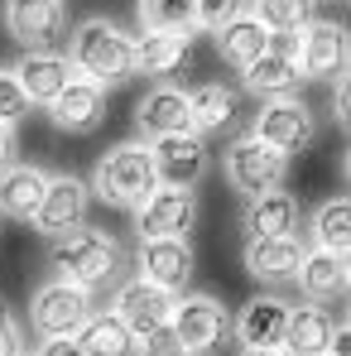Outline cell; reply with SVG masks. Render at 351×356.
I'll return each mask as SVG.
<instances>
[{"instance_id": "1", "label": "cell", "mask_w": 351, "mask_h": 356, "mask_svg": "<svg viewBox=\"0 0 351 356\" xmlns=\"http://www.w3.org/2000/svg\"><path fill=\"white\" fill-rule=\"evenodd\" d=\"M125 255H120V241L97 232V227H72V232H58L49 236V270L58 280H72V284H87V289H106L120 275Z\"/></svg>"}, {"instance_id": "2", "label": "cell", "mask_w": 351, "mask_h": 356, "mask_svg": "<svg viewBox=\"0 0 351 356\" xmlns=\"http://www.w3.org/2000/svg\"><path fill=\"white\" fill-rule=\"evenodd\" d=\"M67 58H72V72L92 77L101 87H120L135 77V39L120 24L92 15L67 34Z\"/></svg>"}, {"instance_id": "3", "label": "cell", "mask_w": 351, "mask_h": 356, "mask_svg": "<svg viewBox=\"0 0 351 356\" xmlns=\"http://www.w3.org/2000/svg\"><path fill=\"white\" fill-rule=\"evenodd\" d=\"M154 188H159L154 154H149V145H140V140H125L116 149H106L101 164H97V174H92V193H97L101 202L120 207V212H135Z\"/></svg>"}, {"instance_id": "4", "label": "cell", "mask_w": 351, "mask_h": 356, "mask_svg": "<svg viewBox=\"0 0 351 356\" xmlns=\"http://www.w3.org/2000/svg\"><path fill=\"white\" fill-rule=\"evenodd\" d=\"M92 313H97V289L54 275V280L34 294V303H29V327H34L39 337H72Z\"/></svg>"}, {"instance_id": "5", "label": "cell", "mask_w": 351, "mask_h": 356, "mask_svg": "<svg viewBox=\"0 0 351 356\" xmlns=\"http://www.w3.org/2000/svg\"><path fill=\"white\" fill-rule=\"evenodd\" d=\"M222 169H227V183H231L236 193L255 197V193L284 188V178H289V154L275 149V145H265V140H255V135H240V140L227 145Z\"/></svg>"}, {"instance_id": "6", "label": "cell", "mask_w": 351, "mask_h": 356, "mask_svg": "<svg viewBox=\"0 0 351 356\" xmlns=\"http://www.w3.org/2000/svg\"><path fill=\"white\" fill-rule=\"evenodd\" d=\"M169 327H174L178 347L188 356H212L227 342V332H231V313L212 294H178Z\"/></svg>"}, {"instance_id": "7", "label": "cell", "mask_w": 351, "mask_h": 356, "mask_svg": "<svg viewBox=\"0 0 351 356\" xmlns=\"http://www.w3.org/2000/svg\"><path fill=\"white\" fill-rule=\"evenodd\" d=\"M149 154H154V174L169 188H197L207 169H212V149H207V135L197 130H178V135H154L149 140Z\"/></svg>"}, {"instance_id": "8", "label": "cell", "mask_w": 351, "mask_h": 356, "mask_svg": "<svg viewBox=\"0 0 351 356\" xmlns=\"http://www.w3.org/2000/svg\"><path fill=\"white\" fill-rule=\"evenodd\" d=\"M250 135L265 140V145H275V149H284V154H298V149L313 145L318 120H313V111L298 97H275V102H260Z\"/></svg>"}, {"instance_id": "9", "label": "cell", "mask_w": 351, "mask_h": 356, "mask_svg": "<svg viewBox=\"0 0 351 356\" xmlns=\"http://www.w3.org/2000/svg\"><path fill=\"white\" fill-rule=\"evenodd\" d=\"M347 49L351 34L332 19H308L298 34H293V63L303 77H337L347 72Z\"/></svg>"}, {"instance_id": "10", "label": "cell", "mask_w": 351, "mask_h": 356, "mask_svg": "<svg viewBox=\"0 0 351 356\" xmlns=\"http://www.w3.org/2000/svg\"><path fill=\"white\" fill-rule=\"evenodd\" d=\"M174 303H178L174 289H164V284H154V280L135 275V280H125V284L116 289L111 313H116L135 337H145V332H154V327H164V323L174 318Z\"/></svg>"}, {"instance_id": "11", "label": "cell", "mask_w": 351, "mask_h": 356, "mask_svg": "<svg viewBox=\"0 0 351 356\" xmlns=\"http://www.w3.org/2000/svg\"><path fill=\"white\" fill-rule=\"evenodd\" d=\"M135 227H140V236H188L197 227V193L159 183L135 207Z\"/></svg>"}, {"instance_id": "12", "label": "cell", "mask_w": 351, "mask_h": 356, "mask_svg": "<svg viewBox=\"0 0 351 356\" xmlns=\"http://www.w3.org/2000/svg\"><path fill=\"white\" fill-rule=\"evenodd\" d=\"M5 29L19 49H54L67 34L63 0H5Z\"/></svg>"}, {"instance_id": "13", "label": "cell", "mask_w": 351, "mask_h": 356, "mask_svg": "<svg viewBox=\"0 0 351 356\" xmlns=\"http://www.w3.org/2000/svg\"><path fill=\"white\" fill-rule=\"evenodd\" d=\"M92 212V183H82L77 174H49V188H44V202L34 212V227L44 236H58V232H72L82 227Z\"/></svg>"}, {"instance_id": "14", "label": "cell", "mask_w": 351, "mask_h": 356, "mask_svg": "<svg viewBox=\"0 0 351 356\" xmlns=\"http://www.w3.org/2000/svg\"><path fill=\"white\" fill-rule=\"evenodd\" d=\"M44 111H49V120H54L58 130H67V135H92V130L106 120V87L92 82V77H82V72H72L67 87H63Z\"/></svg>"}, {"instance_id": "15", "label": "cell", "mask_w": 351, "mask_h": 356, "mask_svg": "<svg viewBox=\"0 0 351 356\" xmlns=\"http://www.w3.org/2000/svg\"><path fill=\"white\" fill-rule=\"evenodd\" d=\"M303 255H308V241L298 236V232H279V236H245L240 265H245L255 280H265V284H284V280L298 275Z\"/></svg>"}, {"instance_id": "16", "label": "cell", "mask_w": 351, "mask_h": 356, "mask_svg": "<svg viewBox=\"0 0 351 356\" xmlns=\"http://www.w3.org/2000/svg\"><path fill=\"white\" fill-rule=\"evenodd\" d=\"M303 82L298 63H293V39H275V49H265L255 63L240 67V87L260 102H275V97H293Z\"/></svg>"}, {"instance_id": "17", "label": "cell", "mask_w": 351, "mask_h": 356, "mask_svg": "<svg viewBox=\"0 0 351 356\" xmlns=\"http://www.w3.org/2000/svg\"><path fill=\"white\" fill-rule=\"evenodd\" d=\"M135 265H140L145 280H154V284H164V289L183 294V284L193 280V265H197V260H193L188 236H140Z\"/></svg>"}, {"instance_id": "18", "label": "cell", "mask_w": 351, "mask_h": 356, "mask_svg": "<svg viewBox=\"0 0 351 356\" xmlns=\"http://www.w3.org/2000/svg\"><path fill=\"white\" fill-rule=\"evenodd\" d=\"M289 298L279 294H260L250 298L240 313H236L231 332L240 347H284V327H289Z\"/></svg>"}, {"instance_id": "19", "label": "cell", "mask_w": 351, "mask_h": 356, "mask_svg": "<svg viewBox=\"0 0 351 356\" xmlns=\"http://www.w3.org/2000/svg\"><path fill=\"white\" fill-rule=\"evenodd\" d=\"M135 125H140V135H145V140L193 130V106H188V92H183V87H169V82L149 87V92L135 102Z\"/></svg>"}, {"instance_id": "20", "label": "cell", "mask_w": 351, "mask_h": 356, "mask_svg": "<svg viewBox=\"0 0 351 356\" xmlns=\"http://www.w3.org/2000/svg\"><path fill=\"white\" fill-rule=\"evenodd\" d=\"M15 77L29 97V106H49L72 77V58L58 49H24V58L15 63Z\"/></svg>"}, {"instance_id": "21", "label": "cell", "mask_w": 351, "mask_h": 356, "mask_svg": "<svg viewBox=\"0 0 351 356\" xmlns=\"http://www.w3.org/2000/svg\"><path fill=\"white\" fill-rule=\"evenodd\" d=\"M49 174L39 164H5L0 169V217L10 222H34L39 202H44Z\"/></svg>"}, {"instance_id": "22", "label": "cell", "mask_w": 351, "mask_h": 356, "mask_svg": "<svg viewBox=\"0 0 351 356\" xmlns=\"http://www.w3.org/2000/svg\"><path fill=\"white\" fill-rule=\"evenodd\" d=\"M332 313L323 303H293L289 308V327H284V352L289 356H318V352H332Z\"/></svg>"}, {"instance_id": "23", "label": "cell", "mask_w": 351, "mask_h": 356, "mask_svg": "<svg viewBox=\"0 0 351 356\" xmlns=\"http://www.w3.org/2000/svg\"><path fill=\"white\" fill-rule=\"evenodd\" d=\"M188 106H193V130L197 135H222L240 116V92L227 87V82H202V87L188 92Z\"/></svg>"}, {"instance_id": "24", "label": "cell", "mask_w": 351, "mask_h": 356, "mask_svg": "<svg viewBox=\"0 0 351 356\" xmlns=\"http://www.w3.org/2000/svg\"><path fill=\"white\" fill-rule=\"evenodd\" d=\"M298 289L303 298H313V303H327V298H342L351 289V275L347 265L332 255V250H323V245H308V255H303V265H298Z\"/></svg>"}, {"instance_id": "25", "label": "cell", "mask_w": 351, "mask_h": 356, "mask_svg": "<svg viewBox=\"0 0 351 356\" xmlns=\"http://www.w3.org/2000/svg\"><path fill=\"white\" fill-rule=\"evenodd\" d=\"M193 54V34H164V29H140L135 39V72L145 77H169Z\"/></svg>"}, {"instance_id": "26", "label": "cell", "mask_w": 351, "mask_h": 356, "mask_svg": "<svg viewBox=\"0 0 351 356\" xmlns=\"http://www.w3.org/2000/svg\"><path fill=\"white\" fill-rule=\"evenodd\" d=\"M245 236H279V232H298V202L284 188L255 193L245 197V217H240Z\"/></svg>"}, {"instance_id": "27", "label": "cell", "mask_w": 351, "mask_h": 356, "mask_svg": "<svg viewBox=\"0 0 351 356\" xmlns=\"http://www.w3.org/2000/svg\"><path fill=\"white\" fill-rule=\"evenodd\" d=\"M217 34V54L231 63V67H245V63H255L265 49H275V34L250 15V10H240L236 19H227L222 29H212Z\"/></svg>"}, {"instance_id": "28", "label": "cell", "mask_w": 351, "mask_h": 356, "mask_svg": "<svg viewBox=\"0 0 351 356\" xmlns=\"http://www.w3.org/2000/svg\"><path fill=\"white\" fill-rule=\"evenodd\" d=\"M72 337H77V347L87 356H135V332L120 323L111 308H97Z\"/></svg>"}, {"instance_id": "29", "label": "cell", "mask_w": 351, "mask_h": 356, "mask_svg": "<svg viewBox=\"0 0 351 356\" xmlns=\"http://www.w3.org/2000/svg\"><path fill=\"white\" fill-rule=\"evenodd\" d=\"M308 232H313V245L332 250L351 275V197H327V202L313 212Z\"/></svg>"}, {"instance_id": "30", "label": "cell", "mask_w": 351, "mask_h": 356, "mask_svg": "<svg viewBox=\"0 0 351 356\" xmlns=\"http://www.w3.org/2000/svg\"><path fill=\"white\" fill-rule=\"evenodd\" d=\"M140 29H164V34H193L197 29V0H135Z\"/></svg>"}, {"instance_id": "31", "label": "cell", "mask_w": 351, "mask_h": 356, "mask_svg": "<svg viewBox=\"0 0 351 356\" xmlns=\"http://www.w3.org/2000/svg\"><path fill=\"white\" fill-rule=\"evenodd\" d=\"M250 15H255L275 39H293V34L313 19V0H250Z\"/></svg>"}, {"instance_id": "32", "label": "cell", "mask_w": 351, "mask_h": 356, "mask_svg": "<svg viewBox=\"0 0 351 356\" xmlns=\"http://www.w3.org/2000/svg\"><path fill=\"white\" fill-rule=\"evenodd\" d=\"M24 116H29V97H24L15 67H0V120L5 125H19Z\"/></svg>"}, {"instance_id": "33", "label": "cell", "mask_w": 351, "mask_h": 356, "mask_svg": "<svg viewBox=\"0 0 351 356\" xmlns=\"http://www.w3.org/2000/svg\"><path fill=\"white\" fill-rule=\"evenodd\" d=\"M240 10H250V0H197V29H222Z\"/></svg>"}, {"instance_id": "34", "label": "cell", "mask_w": 351, "mask_h": 356, "mask_svg": "<svg viewBox=\"0 0 351 356\" xmlns=\"http://www.w3.org/2000/svg\"><path fill=\"white\" fill-rule=\"evenodd\" d=\"M135 356H188L178 347L174 327L164 323V327H154V332H145V337H135Z\"/></svg>"}, {"instance_id": "35", "label": "cell", "mask_w": 351, "mask_h": 356, "mask_svg": "<svg viewBox=\"0 0 351 356\" xmlns=\"http://www.w3.org/2000/svg\"><path fill=\"white\" fill-rule=\"evenodd\" d=\"M24 352V327L10 308H0V356H19Z\"/></svg>"}, {"instance_id": "36", "label": "cell", "mask_w": 351, "mask_h": 356, "mask_svg": "<svg viewBox=\"0 0 351 356\" xmlns=\"http://www.w3.org/2000/svg\"><path fill=\"white\" fill-rule=\"evenodd\" d=\"M332 116L342 130H351V72H342L337 87H332Z\"/></svg>"}, {"instance_id": "37", "label": "cell", "mask_w": 351, "mask_h": 356, "mask_svg": "<svg viewBox=\"0 0 351 356\" xmlns=\"http://www.w3.org/2000/svg\"><path fill=\"white\" fill-rule=\"evenodd\" d=\"M34 356H87V352L77 347V337H44V347Z\"/></svg>"}, {"instance_id": "38", "label": "cell", "mask_w": 351, "mask_h": 356, "mask_svg": "<svg viewBox=\"0 0 351 356\" xmlns=\"http://www.w3.org/2000/svg\"><path fill=\"white\" fill-rule=\"evenodd\" d=\"M10 159H15V125L0 120V169H5Z\"/></svg>"}, {"instance_id": "39", "label": "cell", "mask_w": 351, "mask_h": 356, "mask_svg": "<svg viewBox=\"0 0 351 356\" xmlns=\"http://www.w3.org/2000/svg\"><path fill=\"white\" fill-rule=\"evenodd\" d=\"M332 352H337V356H351V323H342V327L332 332Z\"/></svg>"}, {"instance_id": "40", "label": "cell", "mask_w": 351, "mask_h": 356, "mask_svg": "<svg viewBox=\"0 0 351 356\" xmlns=\"http://www.w3.org/2000/svg\"><path fill=\"white\" fill-rule=\"evenodd\" d=\"M236 356H289L284 347H240Z\"/></svg>"}, {"instance_id": "41", "label": "cell", "mask_w": 351, "mask_h": 356, "mask_svg": "<svg viewBox=\"0 0 351 356\" xmlns=\"http://www.w3.org/2000/svg\"><path fill=\"white\" fill-rule=\"evenodd\" d=\"M347 183H351V149H347Z\"/></svg>"}, {"instance_id": "42", "label": "cell", "mask_w": 351, "mask_h": 356, "mask_svg": "<svg viewBox=\"0 0 351 356\" xmlns=\"http://www.w3.org/2000/svg\"><path fill=\"white\" fill-rule=\"evenodd\" d=\"M19 356H34V352H29V347H24V352H19Z\"/></svg>"}, {"instance_id": "43", "label": "cell", "mask_w": 351, "mask_h": 356, "mask_svg": "<svg viewBox=\"0 0 351 356\" xmlns=\"http://www.w3.org/2000/svg\"><path fill=\"white\" fill-rule=\"evenodd\" d=\"M318 356H337V352H318Z\"/></svg>"}, {"instance_id": "44", "label": "cell", "mask_w": 351, "mask_h": 356, "mask_svg": "<svg viewBox=\"0 0 351 356\" xmlns=\"http://www.w3.org/2000/svg\"><path fill=\"white\" fill-rule=\"evenodd\" d=\"M347 323H351V303H347Z\"/></svg>"}, {"instance_id": "45", "label": "cell", "mask_w": 351, "mask_h": 356, "mask_svg": "<svg viewBox=\"0 0 351 356\" xmlns=\"http://www.w3.org/2000/svg\"><path fill=\"white\" fill-rule=\"evenodd\" d=\"M347 67H351V49H347Z\"/></svg>"}, {"instance_id": "46", "label": "cell", "mask_w": 351, "mask_h": 356, "mask_svg": "<svg viewBox=\"0 0 351 356\" xmlns=\"http://www.w3.org/2000/svg\"><path fill=\"white\" fill-rule=\"evenodd\" d=\"M313 5H318V0H313Z\"/></svg>"}]
</instances>
